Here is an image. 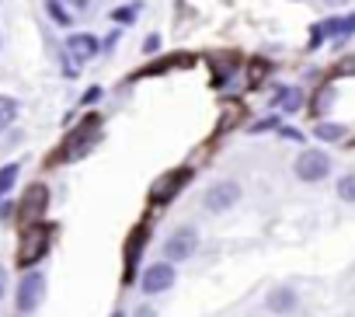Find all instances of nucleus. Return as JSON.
<instances>
[{"instance_id":"15","label":"nucleus","mask_w":355,"mask_h":317,"mask_svg":"<svg viewBox=\"0 0 355 317\" xmlns=\"http://www.w3.org/2000/svg\"><path fill=\"white\" fill-rule=\"evenodd\" d=\"M338 196H341L345 203H355V175H345V178L338 182Z\"/></svg>"},{"instance_id":"17","label":"nucleus","mask_w":355,"mask_h":317,"mask_svg":"<svg viewBox=\"0 0 355 317\" xmlns=\"http://www.w3.org/2000/svg\"><path fill=\"white\" fill-rule=\"evenodd\" d=\"M46 8H49V15H53L60 25H70V15L63 11V4H60V0H46Z\"/></svg>"},{"instance_id":"12","label":"nucleus","mask_w":355,"mask_h":317,"mask_svg":"<svg viewBox=\"0 0 355 317\" xmlns=\"http://www.w3.org/2000/svg\"><path fill=\"white\" fill-rule=\"evenodd\" d=\"M18 171H21L18 164H8V168H0V196L15 189V182H18Z\"/></svg>"},{"instance_id":"11","label":"nucleus","mask_w":355,"mask_h":317,"mask_svg":"<svg viewBox=\"0 0 355 317\" xmlns=\"http://www.w3.org/2000/svg\"><path fill=\"white\" fill-rule=\"evenodd\" d=\"M18 119V101L15 98H4L0 94V129H8L11 122Z\"/></svg>"},{"instance_id":"23","label":"nucleus","mask_w":355,"mask_h":317,"mask_svg":"<svg viewBox=\"0 0 355 317\" xmlns=\"http://www.w3.org/2000/svg\"><path fill=\"white\" fill-rule=\"evenodd\" d=\"M112 317H122V314H112Z\"/></svg>"},{"instance_id":"21","label":"nucleus","mask_w":355,"mask_h":317,"mask_svg":"<svg viewBox=\"0 0 355 317\" xmlns=\"http://www.w3.org/2000/svg\"><path fill=\"white\" fill-rule=\"evenodd\" d=\"M157 49H160V39L150 35V39H146V53H157Z\"/></svg>"},{"instance_id":"20","label":"nucleus","mask_w":355,"mask_h":317,"mask_svg":"<svg viewBox=\"0 0 355 317\" xmlns=\"http://www.w3.org/2000/svg\"><path fill=\"white\" fill-rule=\"evenodd\" d=\"M4 293H8V272H4V265H0V300H4Z\"/></svg>"},{"instance_id":"18","label":"nucleus","mask_w":355,"mask_h":317,"mask_svg":"<svg viewBox=\"0 0 355 317\" xmlns=\"http://www.w3.org/2000/svg\"><path fill=\"white\" fill-rule=\"evenodd\" d=\"M136 11H139V8H119V11H115V22H119V25H129V22L136 18Z\"/></svg>"},{"instance_id":"4","label":"nucleus","mask_w":355,"mask_h":317,"mask_svg":"<svg viewBox=\"0 0 355 317\" xmlns=\"http://www.w3.org/2000/svg\"><path fill=\"white\" fill-rule=\"evenodd\" d=\"M46 248H49V230H46V227H32V230L25 234V241H21V251H18L21 268H25V265H35V262L46 255Z\"/></svg>"},{"instance_id":"7","label":"nucleus","mask_w":355,"mask_h":317,"mask_svg":"<svg viewBox=\"0 0 355 317\" xmlns=\"http://www.w3.org/2000/svg\"><path fill=\"white\" fill-rule=\"evenodd\" d=\"M185 178H189V171H174V175L160 178V182L150 189V199H153V203H167V199H174V192L185 185Z\"/></svg>"},{"instance_id":"1","label":"nucleus","mask_w":355,"mask_h":317,"mask_svg":"<svg viewBox=\"0 0 355 317\" xmlns=\"http://www.w3.org/2000/svg\"><path fill=\"white\" fill-rule=\"evenodd\" d=\"M327 171H331V157L324 150H303L296 157V178L303 182H320L327 178Z\"/></svg>"},{"instance_id":"8","label":"nucleus","mask_w":355,"mask_h":317,"mask_svg":"<svg viewBox=\"0 0 355 317\" xmlns=\"http://www.w3.org/2000/svg\"><path fill=\"white\" fill-rule=\"evenodd\" d=\"M352 32H355V15H352V18H331V22H324V25L313 28V42H310V46H320L324 35H341V39H345V35H352Z\"/></svg>"},{"instance_id":"19","label":"nucleus","mask_w":355,"mask_h":317,"mask_svg":"<svg viewBox=\"0 0 355 317\" xmlns=\"http://www.w3.org/2000/svg\"><path fill=\"white\" fill-rule=\"evenodd\" d=\"M98 98H101V87H91V91H87V94H84V101H87V105H94V101H98Z\"/></svg>"},{"instance_id":"2","label":"nucleus","mask_w":355,"mask_h":317,"mask_svg":"<svg viewBox=\"0 0 355 317\" xmlns=\"http://www.w3.org/2000/svg\"><path fill=\"white\" fill-rule=\"evenodd\" d=\"M196 248H199V237H196V230H174L167 241H164V262H185V258H192L196 255Z\"/></svg>"},{"instance_id":"3","label":"nucleus","mask_w":355,"mask_h":317,"mask_svg":"<svg viewBox=\"0 0 355 317\" xmlns=\"http://www.w3.org/2000/svg\"><path fill=\"white\" fill-rule=\"evenodd\" d=\"M42 300H46V275H39V272L25 275L21 286H18V310L21 314H32Z\"/></svg>"},{"instance_id":"6","label":"nucleus","mask_w":355,"mask_h":317,"mask_svg":"<svg viewBox=\"0 0 355 317\" xmlns=\"http://www.w3.org/2000/svg\"><path fill=\"white\" fill-rule=\"evenodd\" d=\"M237 199H241V185H237V182H220V185H213V189L206 192V206H209L213 213L237 206Z\"/></svg>"},{"instance_id":"24","label":"nucleus","mask_w":355,"mask_h":317,"mask_svg":"<svg viewBox=\"0 0 355 317\" xmlns=\"http://www.w3.org/2000/svg\"><path fill=\"white\" fill-rule=\"evenodd\" d=\"M0 4H4V0H0Z\"/></svg>"},{"instance_id":"16","label":"nucleus","mask_w":355,"mask_h":317,"mask_svg":"<svg viewBox=\"0 0 355 317\" xmlns=\"http://www.w3.org/2000/svg\"><path fill=\"white\" fill-rule=\"evenodd\" d=\"M42 203H46V189H42V185H35V189L28 192V209H32V213H39V209H42Z\"/></svg>"},{"instance_id":"5","label":"nucleus","mask_w":355,"mask_h":317,"mask_svg":"<svg viewBox=\"0 0 355 317\" xmlns=\"http://www.w3.org/2000/svg\"><path fill=\"white\" fill-rule=\"evenodd\" d=\"M171 286H174V265H171V262H157V265L146 268V275H143V293L157 296V293H164V289H171Z\"/></svg>"},{"instance_id":"9","label":"nucleus","mask_w":355,"mask_h":317,"mask_svg":"<svg viewBox=\"0 0 355 317\" xmlns=\"http://www.w3.org/2000/svg\"><path fill=\"white\" fill-rule=\"evenodd\" d=\"M70 56L73 60H80V63H87L94 53H98V42H94V35H87V32H80V35H70Z\"/></svg>"},{"instance_id":"22","label":"nucleus","mask_w":355,"mask_h":317,"mask_svg":"<svg viewBox=\"0 0 355 317\" xmlns=\"http://www.w3.org/2000/svg\"><path fill=\"white\" fill-rule=\"evenodd\" d=\"M324 4H331V8H341V4H348V0H324Z\"/></svg>"},{"instance_id":"13","label":"nucleus","mask_w":355,"mask_h":317,"mask_svg":"<svg viewBox=\"0 0 355 317\" xmlns=\"http://www.w3.org/2000/svg\"><path fill=\"white\" fill-rule=\"evenodd\" d=\"M279 105H282L286 112H296V108L303 105V98H300L296 87H289V91H279Z\"/></svg>"},{"instance_id":"10","label":"nucleus","mask_w":355,"mask_h":317,"mask_svg":"<svg viewBox=\"0 0 355 317\" xmlns=\"http://www.w3.org/2000/svg\"><path fill=\"white\" fill-rule=\"evenodd\" d=\"M268 307H272V310H293V307H296V293H293V289H275V293L268 296Z\"/></svg>"},{"instance_id":"14","label":"nucleus","mask_w":355,"mask_h":317,"mask_svg":"<svg viewBox=\"0 0 355 317\" xmlns=\"http://www.w3.org/2000/svg\"><path fill=\"white\" fill-rule=\"evenodd\" d=\"M341 136H345V126H334V122L317 126V139H341Z\"/></svg>"}]
</instances>
